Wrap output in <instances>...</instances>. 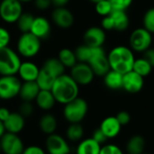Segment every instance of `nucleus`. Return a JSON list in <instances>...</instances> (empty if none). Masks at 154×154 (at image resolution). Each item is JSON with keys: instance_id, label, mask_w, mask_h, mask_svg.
<instances>
[{"instance_id": "21", "label": "nucleus", "mask_w": 154, "mask_h": 154, "mask_svg": "<svg viewBox=\"0 0 154 154\" xmlns=\"http://www.w3.org/2000/svg\"><path fill=\"white\" fill-rule=\"evenodd\" d=\"M38 107L43 111H49L53 108L56 100L51 90H40L35 98Z\"/></svg>"}, {"instance_id": "16", "label": "nucleus", "mask_w": 154, "mask_h": 154, "mask_svg": "<svg viewBox=\"0 0 154 154\" xmlns=\"http://www.w3.org/2000/svg\"><path fill=\"white\" fill-rule=\"evenodd\" d=\"M51 31V26L50 21L43 16H36L33 19L30 32L40 40L46 39L50 35Z\"/></svg>"}, {"instance_id": "30", "label": "nucleus", "mask_w": 154, "mask_h": 154, "mask_svg": "<svg viewBox=\"0 0 154 154\" xmlns=\"http://www.w3.org/2000/svg\"><path fill=\"white\" fill-rule=\"evenodd\" d=\"M152 65L143 57L140 59H135L134 62V66H133V70L134 72H136L137 74L144 78L150 75V73L152 72Z\"/></svg>"}, {"instance_id": "14", "label": "nucleus", "mask_w": 154, "mask_h": 154, "mask_svg": "<svg viewBox=\"0 0 154 154\" xmlns=\"http://www.w3.org/2000/svg\"><path fill=\"white\" fill-rule=\"evenodd\" d=\"M52 22L61 29H69L74 23L73 14L65 6L56 7L51 14Z\"/></svg>"}, {"instance_id": "9", "label": "nucleus", "mask_w": 154, "mask_h": 154, "mask_svg": "<svg viewBox=\"0 0 154 154\" xmlns=\"http://www.w3.org/2000/svg\"><path fill=\"white\" fill-rule=\"evenodd\" d=\"M22 3L18 0H2L0 3V18L7 23H14L23 14Z\"/></svg>"}, {"instance_id": "8", "label": "nucleus", "mask_w": 154, "mask_h": 154, "mask_svg": "<svg viewBox=\"0 0 154 154\" xmlns=\"http://www.w3.org/2000/svg\"><path fill=\"white\" fill-rule=\"evenodd\" d=\"M88 64L92 69L95 76L104 77L111 69L107 56L106 55L103 47L93 48L92 56L89 59Z\"/></svg>"}, {"instance_id": "26", "label": "nucleus", "mask_w": 154, "mask_h": 154, "mask_svg": "<svg viewBox=\"0 0 154 154\" xmlns=\"http://www.w3.org/2000/svg\"><path fill=\"white\" fill-rule=\"evenodd\" d=\"M110 15L113 18L115 30L118 32H123L126 30L129 26V17L125 11L123 10H113Z\"/></svg>"}, {"instance_id": "13", "label": "nucleus", "mask_w": 154, "mask_h": 154, "mask_svg": "<svg viewBox=\"0 0 154 154\" xmlns=\"http://www.w3.org/2000/svg\"><path fill=\"white\" fill-rule=\"evenodd\" d=\"M83 39L85 44L89 47H102L106 42V31L98 26L89 27L85 32Z\"/></svg>"}, {"instance_id": "36", "label": "nucleus", "mask_w": 154, "mask_h": 154, "mask_svg": "<svg viewBox=\"0 0 154 154\" xmlns=\"http://www.w3.org/2000/svg\"><path fill=\"white\" fill-rule=\"evenodd\" d=\"M18 113L21 114L24 118L31 116L33 113V106L32 105V102L23 101L19 106Z\"/></svg>"}, {"instance_id": "34", "label": "nucleus", "mask_w": 154, "mask_h": 154, "mask_svg": "<svg viewBox=\"0 0 154 154\" xmlns=\"http://www.w3.org/2000/svg\"><path fill=\"white\" fill-rule=\"evenodd\" d=\"M143 28H145L148 32H150L152 34L154 33V7L148 9L143 19Z\"/></svg>"}, {"instance_id": "45", "label": "nucleus", "mask_w": 154, "mask_h": 154, "mask_svg": "<svg viewBox=\"0 0 154 154\" xmlns=\"http://www.w3.org/2000/svg\"><path fill=\"white\" fill-rule=\"evenodd\" d=\"M143 58L152 65V67H154V48H149L143 52Z\"/></svg>"}, {"instance_id": "17", "label": "nucleus", "mask_w": 154, "mask_h": 154, "mask_svg": "<svg viewBox=\"0 0 154 154\" xmlns=\"http://www.w3.org/2000/svg\"><path fill=\"white\" fill-rule=\"evenodd\" d=\"M40 72V68L30 60L22 61L18 69V76L23 82L28 81H36L37 77Z\"/></svg>"}, {"instance_id": "15", "label": "nucleus", "mask_w": 154, "mask_h": 154, "mask_svg": "<svg viewBox=\"0 0 154 154\" xmlns=\"http://www.w3.org/2000/svg\"><path fill=\"white\" fill-rule=\"evenodd\" d=\"M144 80L142 76L131 70L123 75V88L128 93H138L143 88Z\"/></svg>"}, {"instance_id": "10", "label": "nucleus", "mask_w": 154, "mask_h": 154, "mask_svg": "<svg viewBox=\"0 0 154 154\" xmlns=\"http://www.w3.org/2000/svg\"><path fill=\"white\" fill-rule=\"evenodd\" d=\"M1 152L4 154H22L24 146L18 134L5 132L0 138Z\"/></svg>"}, {"instance_id": "5", "label": "nucleus", "mask_w": 154, "mask_h": 154, "mask_svg": "<svg viewBox=\"0 0 154 154\" xmlns=\"http://www.w3.org/2000/svg\"><path fill=\"white\" fill-rule=\"evenodd\" d=\"M88 105L87 101L81 97H77L68 104L64 105L63 116L70 124L80 123L88 114Z\"/></svg>"}, {"instance_id": "23", "label": "nucleus", "mask_w": 154, "mask_h": 154, "mask_svg": "<svg viewBox=\"0 0 154 154\" xmlns=\"http://www.w3.org/2000/svg\"><path fill=\"white\" fill-rule=\"evenodd\" d=\"M100 150L101 144L91 137L79 143L76 150V154H99Z\"/></svg>"}, {"instance_id": "50", "label": "nucleus", "mask_w": 154, "mask_h": 154, "mask_svg": "<svg viewBox=\"0 0 154 154\" xmlns=\"http://www.w3.org/2000/svg\"><path fill=\"white\" fill-rule=\"evenodd\" d=\"M88 1H90L91 3L97 4V3H98V2H100V1H102V0H88Z\"/></svg>"}, {"instance_id": "22", "label": "nucleus", "mask_w": 154, "mask_h": 154, "mask_svg": "<svg viewBox=\"0 0 154 154\" xmlns=\"http://www.w3.org/2000/svg\"><path fill=\"white\" fill-rule=\"evenodd\" d=\"M39 127L43 134L50 135L56 132L58 121L52 114H45L40 118Z\"/></svg>"}, {"instance_id": "20", "label": "nucleus", "mask_w": 154, "mask_h": 154, "mask_svg": "<svg viewBox=\"0 0 154 154\" xmlns=\"http://www.w3.org/2000/svg\"><path fill=\"white\" fill-rule=\"evenodd\" d=\"M40 88L36 81H28V82H23L20 92H19V97L23 101H28L32 102L35 100L37 95L40 92Z\"/></svg>"}, {"instance_id": "35", "label": "nucleus", "mask_w": 154, "mask_h": 154, "mask_svg": "<svg viewBox=\"0 0 154 154\" xmlns=\"http://www.w3.org/2000/svg\"><path fill=\"white\" fill-rule=\"evenodd\" d=\"M95 5H96V12L103 17L109 15L114 10L109 0H102Z\"/></svg>"}, {"instance_id": "2", "label": "nucleus", "mask_w": 154, "mask_h": 154, "mask_svg": "<svg viewBox=\"0 0 154 154\" xmlns=\"http://www.w3.org/2000/svg\"><path fill=\"white\" fill-rule=\"evenodd\" d=\"M107 59L110 69L123 75L133 70L134 62L135 60L134 51L123 45L113 48L109 51Z\"/></svg>"}, {"instance_id": "48", "label": "nucleus", "mask_w": 154, "mask_h": 154, "mask_svg": "<svg viewBox=\"0 0 154 154\" xmlns=\"http://www.w3.org/2000/svg\"><path fill=\"white\" fill-rule=\"evenodd\" d=\"M5 129L4 123L0 120V138L5 134Z\"/></svg>"}, {"instance_id": "19", "label": "nucleus", "mask_w": 154, "mask_h": 154, "mask_svg": "<svg viewBox=\"0 0 154 154\" xmlns=\"http://www.w3.org/2000/svg\"><path fill=\"white\" fill-rule=\"evenodd\" d=\"M121 127L122 125L116 116H108L105 118L100 125V129L107 137V139L117 136L121 131Z\"/></svg>"}, {"instance_id": "52", "label": "nucleus", "mask_w": 154, "mask_h": 154, "mask_svg": "<svg viewBox=\"0 0 154 154\" xmlns=\"http://www.w3.org/2000/svg\"><path fill=\"white\" fill-rule=\"evenodd\" d=\"M142 154H146V153H142Z\"/></svg>"}, {"instance_id": "1", "label": "nucleus", "mask_w": 154, "mask_h": 154, "mask_svg": "<svg viewBox=\"0 0 154 154\" xmlns=\"http://www.w3.org/2000/svg\"><path fill=\"white\" fill-rule=\"evenodd\" d=\"M51 91L56 102L66 105L79 97V86L70 75L64 73L56 79Z\"/></svg>"}, {"instance_id": "11", "label": "nucleus", "mask_w": 154, "mask_h": 154, "mask_svg": "<svg viewBox=\"0 0 154 154\" xmlns=\"http://www.w3.org/2000/svg\"><path fill=\"white\" fill-rule=\"evenodd\" d=\"M69 75L79 86H87L90 84L95 77L90 66L85 62H77V64L70 69Z\"/></svg>"}, {"instance_id": "24", "label": "nucleus", "mask_w": 154, "mask_h": 154, "mask_svg": "<svg viewBox=\"0 0 154 154\" xmlns=\"http://www.w3.org/2000/svg\"><path fill=\"white\" fill-rule=\"evenodd\" d=\"M104 83L106 88L112 90L123 88V74L110 69L104 76Z\"/></svg>"}, {"instance_id": "29", "label": "nucleus", "mask_w": 154, "mask_h": 154, "mask_svg": "<svg viewBox=\"0 0 154 154\" xmlns=\"http://www.w3.org/2000/svg\"><path fill=\"white\" fill-rule=\"evenodd\" d=\"M58 59L65 68H69V69H71L78 62L75 52L69 48L61 49L59 52Z\"/></svg>"}, {"instance_id": "18", "label": "nucleus", "mask_w": 154, "mask_h": 154, "mask_svg": "<svg viewBox=\"0 0 154 154\" xmlns=\"http://www.w3.org/2000/svg\"><path fill=\"white\" fill-rule=\"evenodd\" d=\"M4 125L5 132L18 134L23 130L25 126V119L18 112H13L4 122Z\"/></svg>"}, {"instance_id": "38", "label": "nucleus", "mask_w": 154, "mask_h": 154, "mask_svg": "<svg viewBox=\"0 0 154 154\" xmlns=\"http://www.w3.org/2000/svg\"><path fill=\"white\" fill-rule=\"evenodd\" d=\"M11 40V35L7 29L0 26V50L8 46Z\"/></svg>"}, {"instance_id": "46", "label": "nucleus", "mask_w": 154, "mask_h": 154, "mask_svg": "<svg viewBox=\"0 0 154 154\" xmlns=\"http://www.w3.org/2000/svg\"><path fill=\"white\" fill-rule=\"evenodd\" d=\"M11 112L6 107H0V120L4 123L10 116Z\"/></svg>"}, {"instance_id": "39", "label": "nucleus", "mask_w": 154, "mask_h": 154, "mask_svg": "<svg viewBox=\"0 0 154 154\" xmlns=\"http://www.w3.org/2000/svg\"><path fill=\"white\" fill-rule=\"evenodd\" d=\"M99 154H123V152L115 144H106L101 147Z\"/></svg>"}, {"instance_id": "28", "label": "nucleus", "mask_w": 154, "mask_h": 154, "mask_svg": "<svg viewBox=\"0 0 154 154\" xmlns=\"http://www.w3.org/2000/svg\"><path fill=\"white\" fill-rule=\"evenodd\" d=\"M42 68L50 71L57 78L64 74L65 71V67L62 65V63L59 60L58 58H49L44 61Z\"/></svg>"}, {"instance_id": "44", "label": "nucleus", "mask_w": 154, "mask_h": 154, "mask_svg": "<svg viewBox=\"0 0 154 154\" xmlns=\"http://www.w3.org/2000/svg\"><path fill=\"white\" fill-rule=\"evenodd\" d=\"M33 2H34L35 7L42 11L47 10L52 4L51 0H33Z\"/></svg>"}, {"instance_id": "37", "label": "nucleus", "mask_w": 154, "mask_h": 154, "mask_svg": "<svg viewBox=\"0 0 154 154\" xmlns=\"http://www.w3.org/2000/svg\"><path fill=\"white\" fill-rule=\"evenodd\" d=\"M134 0H109L114 10H123L126 11V9L132 5Z\"/></svg>"}, {"instance_id": "47", "label": "nucleus", "mask_w": 154, "mask_h": 154, "mask_svg": "<svg viewBox=\"0 0 154 154\" xmlns=\"http://www.w3.org/2000/svg\"><path fill=\"white\" fill-rule=\"evenodd\" d=\"M69 2V0H51L52 5H54L56 7H62V6H65Z\"/></svg>"}, {"instance_id": "53", "label": "nucleus", "mask_w": 154, "mask_h": 154, "mask_svg": "<svg viewBox=\"0 0 154 154\" xmlns=\"http://www.w3.org/2000/svg\"><path fill=\"white\" fill-rule=\"evenodd\" d=\"M153 42H154V40H153Z\"/></svg>"}, {"instance_id": "27", "label": "nucleus", "mask_w": 154, "mask_h": 154, "mask_svg": "<svg viewBox=\"0 0 154 154\" xmlns=\"http://www.w3.org/2000/svg\"><path fill=\"white\" fill-rule=\"evenodd\" d=\"M145 146V141L141 135H134L131 137L126 144V150L128 154L143 153Z\"/></svg>"}, {"instance_id": "12", "label": "nucleus", "mask_w": 154, "mask_h": 154, "mask_svg": "<svg viewBox=\"0 0 154 154\" xmlns=\"http://www.w3.org/2000/svg\"><path fill=\"white\" fill-rule=\"evenodd\" d=\"M45 146L49 154H69L70 152L68 142L61 135L55 133L48 135Z\"/></svg>"}, {"instance_id": "49", "label": "nucleus", "mask_w": 154, "mask_h": 154, "mask_svg": "<svg viewBox=\"0 0 154 154\" xmlns=\"http://www.w3.org/2000/svg\"><path fill=\"white\" fill-rule=\"evenodd\" d=\"M18 1H20V2L23 4V3H28V2H32V1H33V0H18Z\"/></svg>"}, {"instance_id": "33", "label": "nucleus", "mask_w": 154, "mask_h": 154, "mask_svg": "<svg viewBox=\"0 0 154 154\" xmlns=\"http://www.w3.org/2000/svg\"><path fill=\"white\" fill-rule=\"evenodd\" d=\"M75 55L77 58L78 62H85L88 63L89 59L92 56V52H93V48L89 47L86 44L84 45H80L79 46L76 50H75Z\"/></svg>"}, {"instance_id": "6", "label": "nucleus", "mask_w": 154, "mask_h": 154, "mask_svg": "<svg viewBox=\"0 0 154 154\" xmlns=\"http://www.w3.org/2000/svg\"><path fill=\"white\" fill-rule=\"evenodd\" d=\"M21 79L14 76H0V99L10 100L19 96Z\"/></svg>"}, {"instance_id": "7", "label": "nucleus", "mask_w": 154, "mask_h": 154, "mask_svg": "<svg viewBox=\"0 0 154 154\" xmlns=\"http://www.w3.org/2000/svg\"><path fill=\"white\" fill-rule=\"evenodd\" d=\"M152 36L150 32L145 28H137L132 32L129 39L130 47L134 51L144 52L146 50L151 48L152 43Z\"/></svg>"}, {"instance_id": "3", "label": "nucleus", "mask_w": 154, "mask_h": 154, "mask_svg": "<svg viewBox=\"0 0 154 154\" xmlns=\"http://www.w3.org/2000/svg\"><path fill=\"white\" fill-rule=\"evenodd\" d=\"M21 56L10 47L0 50V76L16 75L21 65Z\"/></svg>"}, {"instance_id": "25", "label": "nucleus", "mask_w": 154, "mask_h": 154, "mask_svg": "<svg viewBox=\"0 0 154 154\" xmlns=\"http://www.w3.org/2000/svg\"><path fill=\"white\" fill-rule=\"evenodd\" d=\"M57 77L51 74L50 71L46 70L43 68L40 69L39 75L36 79V83L38 84L40 89L42 90H51L54 81L56 80Z\"/></svg>"}, {"instance_id": "51", "label": "nucleus", "mask_w": 154, "mask_h": 154, "mask_svg": "<svg viewBox=\"0 0 154 154\" xmlns=\"http://www.w3.org/2000/svg\"><path fill=\"white\" fill-rule=\"evenodd\" d=\"M0 152H1V146H0Z\"/></svg>"}, {"instance_id": "4", "label": "nucleus", "mask_w": 154, "mask_h": 154, "mask_svg": "<svg viewBox=\"0 0 154 154\" xmlns=\"http://www.w3.org/2000/svg\"><path fill=\"white\" fill-rule=\"evenodd\" d=\"M41 41L30 32L22 33L16 44L17 53L26 59L35 57L41 51Z\"/></svg>"}, {"instance_id": "31", "label": "nucleus", "mask_w": 154, "mask_h": 154, "mask_svg": "<svg viewBox=\"0 0 154 154\" xmlns=\"http://www.w3.org/2000/svg\"><path fill=\"white\" fill-rule=\"evenodd\" d=\"M83 134H84V129L80 125V123L70 124L66 131V136L68 140H69L70 142L80 141L83 137Z\"/></svg>"}, {"instance_id": "41", "label": "nucleus", "mask_w": 154, "mask_h": 154, "mask_svg": "<svg viewBox=\"0 0 154 154\" xmlns=\"http://www.w3.org/2000/svg\"><path fill=\"white\" fill-rule=\"evenodd\" d=\"M22 154H45L44 150L37 145H30L24 147Z\"/></svg>"}, {"instance_id": "32", "label": "nucleus", "mask_w": 154, "mask_h": 154, "mask_svg": "<svg viewBox=\"0 0 154 154\" xmlns=\"http://www.w3.org/2000/svg\"><path fill=\"white\" fill-rule=\"evenodd\" d=\"M33 19H34V16L31 13H23L16 22L19 31L22 33L29 32L31 30Z\"/></svg>"}, {"instance_id": "43", "label": "nucleus", "mask_w": 154, "mask_h": 154, "mask_svg": "<svg viewBox=\"0 0 154 154\" xmlns=\"http://www.w3.org/2000/svg\"><path fill=\"white\" fill-rule=\"evenodd\" d=\"M92 138L97 142L99 144H103L106 142L107 140V137L104 134V133L101 131V129H97L94 133H93V135H92Z\"/></svg>"}, {"instance_id": "40", "label": "nucleus", "mask_w": 154, "mask_h": 154, "mask_svg": "<svg viewBox=\"0 0 154 154\" xmlns=\"http://www.w3.org/2000/svg\"><path fill=\"white\" fill-rule=\"evenodd\" d=\"M101 27L105 30V31H111V30H115V24H114V21L112 16L106 15L104 16L101 22Z\"/></svg>"}, {"instance_id": "42", "label": "nucleus", "mask_w": 154, "mask_h": 154, "mask_svg": "<svg viewBox=\"0 0 154 154\" xmlns=\"http://www.w3.org/2000/svg\"><path fill=\"white\" fill-rule=\"evenodd\" d=\"M116 119L118 120V122L120 123L121 125H127L130 120H131V116L128 112L126 111H121L116 115Z\"/></svg>"}]
</instances>
